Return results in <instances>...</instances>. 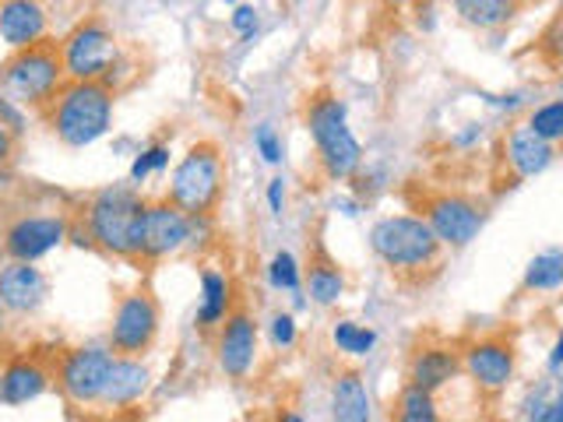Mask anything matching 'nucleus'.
<instances>
[{
    "label": "nucleus",
    "mask_w": 563,
    "mask_h": 422,
    "mask_svg": "<svg viewBox=\"0 0 563 422\" xmlns=\"http://www.w3.org/2000/svg\"><path fill=\"white\" fill-rule=\"evenodd\" d=\"M148 198L131 184L99 187L81 208V222L92 236V246L106 257L137 260L141 257V225H145Z\"/></svg>",
    "instance_id": "obj_1"
},
{
    "label": "nucleus",
    "mask_w": 563,
    "mask_h": 422,
    "mask_svg": "<svg viewBox=\"0 0 563 422\" xmlns=\"http://www.w3.org/2000/svg\"><path fill=\"white\" fill-rule=\"evenodd\" d=\"M303 127L313 141L317 166L328 184H349L363 169V141L349 127V102L334 92H317L307 99Z\"/></svg>",
    "instance_id": "obj_2"
},
{
    "label": "nucleus",
    "mask_w": 563,
    "mask_h": 422,
    "mask_svg": "<svg viewBox=\"0 0 563 422\" xmlns=\"http://www.w3.org/2000/svg\"><path fill=\"white\" fill-rule=\"evenodd\" d=\"M113 113L117 92L102 81H67L43 110L49 134L70 152H81L110 134Z\"/></svg>",
    "instance_id": "obj_3"
},
{
    "label": "nucleus",
    "mask_w": 563,
    "mask_h": 422,
    "mask_svg": "<svg viewBox=\"0 0 563 422\" xmlns=\"http://www.w3.org/2000/svg\"><path fill=\"white\" fill-rule=\"evenodd\" d=\"M369 251L395 275H422L440 264L444 246L433 236V229L427 225L422 215L412 211H395V215H380L369 225Z\"/></svg>",
    "instance_id": "obj_4"
},
{
    "label": "nucleus",
    "mask_w": 563,
    "mask_h": 422,
    "mask_svg": "<svg viewBox=\"0 0 563 422\" xmlns=\"http://www.w3.org/2000/svg\"><path fill=\"white\" fill-rule=\"evenodd\" d=\"M225 193V155L216 141H194L176 158L166 184V201L176 204L184 215H216Z\"/></svg>",
    "instance_id": "obj_5"
},
{
    "label": "nucleus",
    "mask_w": 563,
    "mask_h": 422,
    "mask_svg": "<svg viewBox=\"0 0 563 422\" xmlns=\"http://www.w3.org/2000/svg\"><path fill=\"white\" fill-rule=\"evenodd\" d=\"M67 85L60 49L57 43H43L11 57L0 64V92L8 99L22 102L25 110H46L57 99V92Z\"/></svg>",
    "instance_id": "obj_6"
},
{
    "label": "nucleus",
    "mask_w": 563,
    "mask_h": 422,
    "mask_svg": "<svg viewBox=\"0 0 563 422\" xmlns=\"http://www.w3.org/2000/svg\"><path fill=\"white\" fill-rule=\"evenodd\" d=\"M57 49H60L67 81H106L123 53L113 25L106 22L102 14L78 18V22L60 35Z\"/></svg>",
    "instance_id": "obj_7"
},
{
    "label": "nucleus",
    "mask_w": 563,
    "mask_h": 422,
    "mask_svg": "<svg viewBox=\"0 0 563 422\" xmlns=\"http://www.w3.org/2000/svg\"><path fill=\"white\" fill-rule=\"evenodd\" d=\"M117 352L106 342H81L53 359V384L75 409H99L110 384Z\"/></svg>",
    "instance_id": "obj_8"
},
{
    "label": "nucleus",
    "mask_w": 563,
    "mask_h": 422,
    "mask_svg": "<svg viewBox=\"0 0 563 422\" xmlns=\"http://www.w3.org/2000/svg\"><path fill=\"white\" fill-rule=\"evenodd\" d=\"M158 331H163V307H158V299L148 286H134L117 296L106 345L117 356L145 359L158 342Z\"/></svg>",
    "instance_id": "obj_9"
},
{
    "label": "nucleus",
    "mask_w": 563,
    "mask_h": 422,
    "mask_svg": "<svg viewBox=\"0 0 563 422\" xmlns=\"http://www.w3.org/2000/svg\"><path fill=\"white\" fill-rule=\"evenodd\" d=\"M67 229L70 219L64 211H32V215L25 211V215H18L4 225V233H0V254L18 264H40L43 257H49L67 243Z\"/></svg>",
    "instance_id": "obj_10"
},
{
    "label": "nucleus",
    "mask_w": 563,
    "mask_h": 422,
    "mask_svg": "<svg viewBox=\"0 0 563 422\" xmlns=\"http://www.w3.org/2000/svg\"><path fill=\"white\" fill-rule=\"evenodd\" d=\"M422 219L433 229L440 246H451V251H462L486 229L483 204L465 198V193H433L422 204Z\"/></svg>",
    "instance_id": "obj_11"
},
{
    "label": "nucleus",
    "mask_w": 563,
    "mask_h": 422,
    "mask_svg": "<svg viewBox=\"0 0 563 422\" xmlns=\"http://www.w3.org/2000/svg\"><path fill=\"white\" fill-rule=\"evenodd\" d=\"M257 356H261V324L246 307H236L225 316V324L216 331V366L225 380L240 384L254 374Z\"/></svg>",
    "instance_id": "obj_12"
},
{
    "label": "nucleus",
    "mask_w": 563,
    "mask_h": 422,
    "mask_svg": "<svg viewBox=\"0 0 563 422\" xmlns=\"http://www.w3.org/2000/svg\"><path fill=\"white\" fill-rule=\"evenodd\" d=\"M462 374L486 395H500L515 384L518 374V352L500 334L475 338L462 348Z\"/></svg>",
    "instance_id": "obj_13"
},
{
    "label": "nucleus",
    "mask_w": 563,
    "mask_h": 422,
    "mask_svg": "<svg viewBox=\"0 0 563 422\" xmlns=\"http://www.w3.org/2000/svg\"><path fill=\"white\" fill-rule=\"evenodd\" d=\"M190 236V215L169 204L166 198H155L145 208V225H141V257L145 264L166 260L187 251Z\"/></svg>",
    "instance_id": "obj_14"
},
{
    "label": "nucleus",
    "mask_w": 563,
    "mask_h": 422,
    "mask_svg": "<svg viewBox=\"0 0 563 422\" xmlns=\"http://www.w3.org/2000/svg\"><path fill=\"white\" fill-rule=\"evenodd\" d=\"M53 387V363L35 352H14L0 363V409H25Z\"/></svg>",
    "instance_id": "obj_15"
},
{
    "label": "nucleus",
    "mask_w": 563,
    "mask_h": 422,
    "mask_svg": "<svg viewBox=\"0 0 563 422\" xmlns=\"http://www.w3.org/2000/svg\"><path fill=\"white\" fill-rule=\"evenodd\" d=\"M49 299V278L40 264H0V307L11 316H35Z\"/></svg>",
    "instance_id": "obj_16"
},
{
    "label": "nucleus",
    "mask_w": 563,
    "mask_h": 422,
    "mask_svg": "<svg viewBox=\"0 0 563 422\" xmlns=\"http://www.w3.org/2000/svg\"><path fill=\"white\" fill-rule=\"evenodd\" d=\"M0 43L11 53L49 43V11L35 0H4L0 4Z\"/></svg>",
    "instance_id": "obj_17"
},
{
    "label": "nucleus",
    "mask_w": 563,
    "mask_h": 422,
    "mask_svg": "<svg viewBox=\"0 0 563 422\" xmlns=\"http://www.w3.org/2000/svg\"><path fill=\"white\" fill-rule=\"evenodd\" d=\"M500 155H504V166L510 169L515 180H532V176H542L553 166L556 148L545 145V141L528 131V123L521 120V123H510V127L504 131Z\"/></svg>",
    "instance_id": "obj_18"
},
{
    "label": "nucleus",
    "mask_w": 563,
    "mask_h": 422,
    "mask_svg": "<svg viewBox=\"0 0 563 422\" xmlns=\"http://www.w3.org/2000/svg\"><path fill=\"white\" fill-rule=\"evenodd\" d=\"M155 384V374L145 359H128V356H117L113 363V374H110V384H106V395H102V404L110 415L117 412H131L134 404H141L148 398Z\"/></svg>",
    "instance_id": "obj_19"
},
{
    "label": "nucleus",
    "mask_w": 563,
    "mask_h": 422,
    "mask_svg": "<svg viewBox=\"0 0 563 422\" xmlns=\"http://www.w3.org/2000/svg\"><path fill=\"white\" fill-rule=\"evenodd\" d=\"M236 310V286L229 271L205 264L198 275V310H194V327L198 331H219L225 316Z\"/></svg>",
    "instance_id": "obj_20"
},
{
    "label": "nucleus",
    "mask_w": 563,
    "mask_h": 422,
    "mask_svg": "<svg viewBox=\"0 0 563 422\" xmlns=\"http://www.w3.org/2000/svg\"><path fill=\"white\" fill-rule=\"evenodd\" d=\"M457 374H462V352L448 345H419L409 356V384L430 395L448 387Z\"/></svg>",
    "instance_id": "obj_21"
},
{
    "label": "nucleus",
    "mask_w": 563,
    "mask_h": 422,
    "mask_svg": "<svg viewBox=\"0 0 563 422\" xmlns=\"http://www.w3.org/2000/svg\"><path fill=\"white\" fill-rule=\"evenodd\" d=\"M331 422H374V401L360 369H339L331 380Z\"/></svg>",
    "instance_id": "obj_22"
},
{
    "label": "nucleus",
    "mask_w": 563,
    "mask_h": 422,
    "mask_svg": "<svg viewBox=\"0 0 563 422\" xmlns=\"http://www.w3.org/2000/svg\"><path fill=\"white\" fill-rule=\"evenodd\" d=\"M303 292L313 307H339L345 296V271L328 257L310 260V268H303Z\"/></svg>",
    "instance_id": "obj_23"
},
{
    "label": "nucleus",
    "mask_w": 563,
    "mask_h": 422,
    "mask_svg": "<svg viewBox=\"0 0 563 422\" xmlns=\"http://www.w3.org/2000/svg\"><path fill=\"white\" fill-rule=\"evenodd\" d=\"M454 14L472 29L493 32V29H504L510 18L518 14V4L515 0H457Z\"/></svg>",
    "instance_id": "obj_24"
},
{
    "label": "nucleus",
    "mask_w": 563,
    "mask_h": 422,
    "mask_svg": "<svg viewBox=\"0 0 563 422\" xmlns=\"http://www.w3.org/2000/svg\"><path fill=\"white\" fill-rule=\"evenodd\" d=\"M521 286L528 292H560L563 289V246H550L539 251L532 260L525 264Z\"/></svg>",
    "instance_id": "obj_25"
},
{
    "label": "nucleus",
    "mask_w": 563,
    "mask_h": 422,
    "mask_svg": "<svg viewBox=\"0 0 563 422\" xmlns=\"http://www.w3.org/2000/svg\"><path fill=\"white\" fill-rule=\"evenodd\" d=\"M391 422H440V404L437 395L422 391V387L405 384L395 404H391Z\"/></svg>",
    "instance_id": "obj_26"
},
{
    "label": "nucleus",
    "mask_w": 563,
    "mask_h": 422,
    "mask_svg": "<svg viewBox=\"0 0 563 422\" xmlns=\"http://www.w3.org/2000/svg\"><path fill=\"white\" fill-rule=\"evenodd\" d=\"M331 345L339 348L342 356H356L360 359V356H369V352L377 348V331L342 316V321L331 324Z\"/></svg>",
    "instance_id": "obj_27"
},
{
    "label": "nucleus",
    "mask_w": 563,
    "mask_h": 422,
    "mask_svg": "<svg viewBox=\"0 0 563 422\" xmlns=\"http://www.w3.org/2000/svg\"><path fill=\"white\" fill-rule=\"evenodd\" d=\"M169 163H173V148L166 141H152L148 148H141L134 158H131V169H128V184L131 187H145L152 176H163L169 173Z\"/></svg>",
    "instance_id": "obj_28"
},
{
    "label": "nucleus",
    "mask_w": 563,
    "mask_h": 422,
    "mask_svg": "<svg viewBox=\"0 0 563 422\" xmlns=\"http://www.w3.org/2000/svg\"><path fill=\"white\" fill-rule=\"evenodd\" d=\"M525 123H528V131L545 141V145H553V148L563 145V99L556 96V99H545V102L532 106Z\"/></svg>",
    "instance_id": "obj_29"
},
{
    "label": "nucleus",
    "mask_w": 563,
    "mask_h": 422,
    "mask_svg": "<svg viewBox=\"0 0 563 422\" xmlns=\"http://www.w3.org/2000/svg\"><path fill=\"white\" fill-rule=\"evenodd\" d=\"M264 275H268V286L275 292H289V296L303 292V260H299L292 251H275Z\"/></svg>",
    "instance_id": "obj_30"
},
{
    "label": "nucleus",
    "mask_w": 563,
    "mask_h": 422,
    "mask_svg": "<svg viewBox=\"0 0 563 422\" xmlns=\"http://www.w3.org/2000/svg\"><path fill=\"white\" fill-rule=\"evenodd\" d=\"M251 141H254V152L261 155L264 166H282V158H286V145H282V134L275 131V123H268V120L257 123Z\"/></svg>",
    "instance_id": "obj_31"
},
{
    "label": "nucleus",
    "mask_w": 563,
    "mask_h": 422,
    "mask_svg": "<svg viewBox=\"0 0 563 422\" xmlns=\"http://www.w3.org/2000/svg\"><path fill=\"white\" fill-rule=\"evenodd\" d=\"M264 327H268L272 348H278V352H289L299 342V324H296V313L292 310H275Z\"/></svg>",
    "instance_id": "obj_32"
},
{
    "label": "nucleus",
    "mask_w": 563,
    "mask_h": 422,
    "mask_svg": "<svg viewBox=\"0 0 563 422\" xmlns=\"http://www.w3.org/2000/svg\"><path fill=\"white\" fill-rule=\"evenodd\" d=\"M0 127H4L14 141H22L29 134V110L22 102L8 99L4 92H0Z\"/></svg>",
    "instance_id": "obj_33"
},
{
    "label": "nucleus",
    "mask_w": 563,
    "mask_h": 422,
    "mask_svg": "<svg viewBox=\"0 0 563 422\" xmlns=\"http://www.w3.org/2000/svg\"><path fill=\"white\" fill-rule=\"evenodd\" d=\"M211 243H216V215H190L187 251L190 254H205Z\"/></svg>",
    "instance_id": "obj_34"
},
{
    "label": "nucleus",
    "mask_w": 563,
    "mask_h": 422,
    "mask_svg": "<svg viewBox=\"0 0 563 422\" xmlns=\"http://www.w3.org/2000/svg\"><path fill=\"white\" fill-rule=\"evenodd\" d=\"M229 29H233L240 40H254L261 32V11L254 4H236L229 11Z\"/></svg>",
    "instance_id": "obj_35"
},
{
    "label": "nucleus",
    "mask_w": 563,
    "mask_h": 422,
    "mask_svg": "<svg viewBox=\"0 0 563 422\" xmlns=\"http://www.w3.org/2000/svg\"><path fill=\"white\" fill-rule=\"evenodd\" d=\"M264 201H268V211L275 219L286 215L289 190H286V180H282V176H272V180H268V187H264Z\"/></svg>",
    "instance_id": "obj_36"
},
{
    "label": "nucleus",
    "mask_w": 563,
    "mask_h": 422,
    "mask_svg": "<svg viewBox=\"0 0 563 422\" xmlns=\"http://www.w3.org/2000/svg\"><path fill=\"white\" fill-rule=\"evenodd\" d=\"M550 387L545 384H539L532 395H528V401H525V422H542V415H545V409H550Z\"/></svg>",
    "instance_id": "obj_37"
},
{
    "label": "nucleus",
    "mask_w": 563,
    "mask_h": 422,
    "mask_svg": "<svg viewBox=\"0 0 563 422\" xmlns=\"http://www.w3.org/2000/svg\"><path fill=\"white\" fill-rule=\"evenodd\" d=\"M542 49H545V57L563 60V18H556L553 29L542 35Z\"/></svg>",
    "instance_id": "obj_38"
},
{
    "label": "nucleus",
    "mask_w": 563,
    "mask_h": 422,
    "mask_svg": "<svg viewBox=\"0 0 563 422\" xmlns=\"http://www.w3.org/2000/svg\"><path fill=\"white\" fill-rule=\"evenodd\" d=\"M493 110H507V113H515V110H521V106L528 102L525 99V92H507V96H483Z\"/></svg>",
    "instance_id": "obj_39"
},
{
    "label": "nucleus",
    "mask_w": 563,
    "mask_h": 422,
    "mask_svg": "<svg viewBox=\"0 0 563 422\" xmlns=\"http://www.w3.org/2000/svg\"><path fill=\"white\" fill-rule=\"evenodd\" d=\"M67 240L75 243V246H81V251H96V246H92V236H88V229H85V222H81V219H78V222H70Z\"/></svg>",
    "instance_id": "obj_40"
},
{
    "label": "nucleus",
    "mask_w": 563,
    "mask_h": 422,
    "mask_svg": "<svg viewBox=\"0 0 563 422\" xmlns=\"http://www.w3.org/2000/svg\"><path fill=\"white\" fill-rule=\"evenodd\" d=\"M475 141H483V123H465V131L454 137L457 148H472Z\"/></svg>",
    "instance_id": "obj_41"
},
{
    "label": "nucleus",
    "mask_w": 563,
    "mask_h": 422,
    "mask_svg": "<svg viewBox=\"0 0 563 422\" xmlns=\"http://www.w3.org/2000/svg\"><path fill=\"white\" fill-rule=\"evenodd\" d=\"M542 422H563V384H560L556 391H553V398H550V409H545Z\"/></svg>",
    "instance_id": "obj_42"
},
{
    "label": "nucleus",
    "mask_w": 563,
    "mask_h": 422,
    "mask_svg": "<svg viewBox=\"0 0 563 422\" xmlns=\"http://www.w3.org/2000/svg\"><path fill=\"white\" fill-rule=\"evenodd\" d=\"M14 152H18V141L4 127H0V166H11Z\"/></svg>",
    "instance_id": "obj_43"
},
{
    "label": "nucleus",
    "mask_w": 563,
    "mask_h": 422,
    "mask_svg": "<svg viewBox=\"0 0 563 422\" xmlns=\"http://www.w3.org/2000/svg\"><path fill=\"white\" fill-rule=\"evenodd\" d=\"M545 366H550V374H560V369H563V331L556 334V342L550 348V359H545Z\"/></svg>",
    "instance_id": "obj_44"
},
{
    "label": "nucleus",
    "mask_w": 563,
    "mask_h": 422,
    "mask_svg": "<svg viewBox=\"0 0 563 422\" xmlns=\"http://www.w3.org/2000/svg\"><path fill=\"white\" fill-rule=\"evenodd\" d=\"M334 208H339L345 219H356L360 211H363V201L360 198H345V201H334Z\"/></svg>",
    "instance_id": "obj_45"
},
{
    "label": "nucleus",
    "mask_w": 563,
    "mask_h": 422,
    "mask_svg": "<svg viewBox=\"0 0 563 422\" xmlns=\"http://www.w3.org/2000/svg\"><path fill=\"white\" fill-rule=\"evenodd\" d=\"M14 184V173H11V166H0V190H8Z\"/></svg>",
    "instance_id": "obj_46"
},
{
    "label": "nucleus",
    "mask_w": 563,
    "mask_h": 422,
    "mask_svg": "<svg viewBox=\"0 0 563 422\" xmlns=\"http://www.w3.org/2000/svg\"><path fill=\"white\" fill-rule=\"evenodd\" d=\"M275 422H307V419L299 415V412H278V415H275Z\"/></svg>",
    "instance_id": "obj_47"
},
{
    "label": "nucleus",
    "mask_w": 563,
    "mask_h": 422,
    "mask_svg": "<svg viewBox=\"0 0 563 422\" xmlns=\"http://www.w3.org/2000/svg\"><path fill=\"white\" fill-rule=\"evenodd\" d=\"M8 327H11V313H8L4 307H0V338L8 334Z\"/></svg>",
    "instance_id": "obj_48"
},
{
    "label": "nucleus",
    "mask_w": 563,
    "mask_h": 422,
    "mask_svg": "<svg viewBox=\"0 0 563 422\" xmlns=\"http://www.w3.org/2000/svg\"><path fill=\"white\" fill-rule=\"evenodd\" d=\"M110 422H137V415H131V412H117Z\"/></svg>",
    "instance_id": "obj_49"
}]
</instances>
